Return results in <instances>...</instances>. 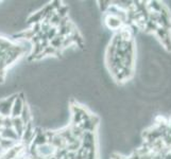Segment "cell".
<instances>
[{"label":"cell","mask_w":171,"mask_h":159,"mask_svg":"<svg viewBox=\"0 0 171 159\" xmlns=\"http://www.w3.org/2000/svg\"><path fill=\"white\" fill-rule=\"evenodd\" d=\"M12 108H13V118H16L17 116L20 115V113L22 111V108H24L22 107V104H21L20 99H17V100L15 101V103L13 104Z\"/></svg>","instance_id":"1"}]
</instances>
